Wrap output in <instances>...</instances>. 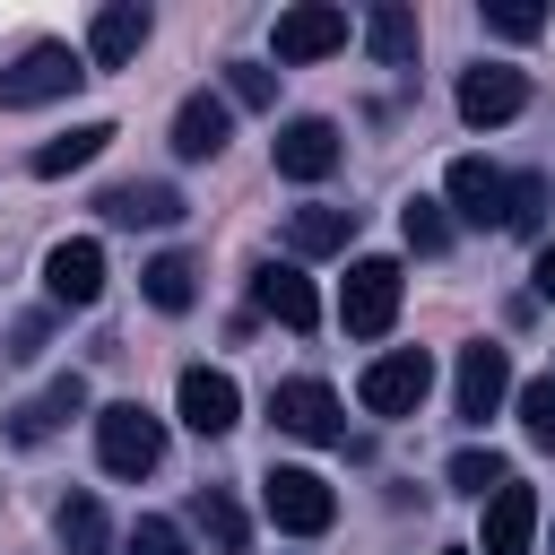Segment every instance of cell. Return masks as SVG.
Instances as JSON below:
<instances>
[{"instance_id":"obj_8","label":"cell","mask_w":555,"mask_h":555,"mask_svg":"<svg viewBox=\"0 0 555 555\" xmlns=\"http://www.w3.org/2000/svg\"><path fill=\"white\" fill-rule=\"evenodd\" d=\"M503 399H512V356H503L494 338H468V347H460V382H451V408H460L468 425H486Z\"/></svg>"},{"instance_id":"obj_31","label":"cell","mask_w":555,"mask_h":555,"mask_svg":"<svg viewBox=\"0 0 555 555\" xmlns=\"http://www.w3.org/2000/svg\"><path fill=\"white\" fill-rule=\"evenodd\" d=\"M538 217H546V182L512 173V234H538Z\"/></svg>"},{"instance_id":"obj_7","label":"cell","mask_w":555,"mask_h":555,"mask_svg":"<svg viewBox=\"0 0 555 555\" xmlns=\"http://www.w3.org/2000/svg\"><path fill=\"white\" fill-rule=\"evenodd\" d=\"M338 321L356 338H382L399 321V260H356L347 269V295H338Z\"/></svg>"},{"instance_id":"obj_21","label":"cell","mask_w":555,"mask_h":555,"mask_svg":"<svg viewBox=\"0 0 555 555\" xmlns=\"http://www.w3.org/2000/svg\"><path fill=\"white\" fill-rule=\"evenodd\" d=\"M191 529H199L217 555H243V546H251V520H243V503H234L225 486H199V494H191Z\"/></svg>"},{"instance_id":"obj_19","label":"cell","mask_w":555,"mask_h":555,"mask_svg":"<svg viewBox=\"0 0 555 555\" xmlns=\"http://www.w3.org/2000/svg\"><path fill=\"white\" fill-rule=\"evenodd\" d=\"M95 208H104L113 225H173V217H182V191H173V182H113Z\"/></svg>"},{"instance_id":"obj_6","label":"cell","mask_w":555,"mask_h":555,"mask_svg":"<svg viewBox=\"0 0 555 555\" xmlns=\"http://www.w3.org/2000/svg\"><path fill=\"white\" fill-rule=\"evenodd\" d=\"M269 416H278V434H295V442H347L338 390H330V382H312V373L278 382V390H269Z\"/></svg>"},{"instance_id":"obj_13","label":"cell","mask_w":555,"mask_h":555,"mask_svg":"<svg viewBox=\"0 0 555 555\" xmlns=\"http://www.w3.org/2000/svg\"><path fill=\"white\" fill-rule=\"evenodd\" d=\"M520 104H529V78L503 69V61H477V69L460 78V121H477V130H486V121H512Z\"/></svg>"},{"instance_id":"obj_24","label":"cell","mask_w":555,"mask_h":555,"mask_svg":"<svg viewBox=\"0 0 555 555\" xmlns=\"http://www.w3.org/2000/svg\"><path fill=\"white\" fill-rule=\"evenodd\" d=\"M347 234H356V208H295L286 217L295 251H347Z\"/></svg>"},{"instance_id":"obj_29","label":"cell","mask_w":555,"mask_h":555,"mask_svg":"<svg viewBox=\"0 0 555 555\" xmlns=\"http://www.w3.org/2000/svg\"><path fill=\"white\" fill-rule=\"evenodd\" d=\"M486 26L512 35V43H529V35H546V9L538 0H486Z\"/></svg>"},{"instance_id":"obj_3","label":"cell","mask_w":555,"mask_h":555,"mask_svg":"<svg viewBox=\"0 0 555 555\" xmlns=\"http://www.w3.org/2000/svg\"><path fill=\"white\" fill-rule=\"evenodd\" d=\"M260 512H269L286 538H321V529L338 520V494H330L312 468H269V477H260Z\"/></svg>"},{"instance_id":"obj_16","label":"cell","mask_w":555,"mask_h":555,"mask_svg":"<svg viewBox=\"0 0 555 555\" xmlns=\"http://www.w3.org/2000/svg\"><path fill=\"white\" fill-rule=\"evenodd\" d=\"M529 538H538V494L512 477V486L486 494V538H477V555H529Z\"/></svg>"},{"instance_id":"obj_27","label":"cell","mask_w":555,"mask_h":555,"mask_svg":"<svg viewBox=\"0 0 555 555\" xmlns=\"http://www.w3.org/2000/svg\"><path fill=\"white\" fill-rule=\"evenodd\" d=\"M520 434H529L538 451H555V373L520 382Z\"/></svg>"},{"instance_id":"obj_28","label":"cell","mask_w":555,"mask_h":555,"mask_svg":"<svg viewBox=\"0 0 555 555\" xmlns=\"http://www.w3.org/2000/svg\"><path fill=\"white\" fill-rule=\"evenodd\" d=\"M399 234H408V251H442V243H451L442 199H408V208H399Z\"/></svg>"},{"instance_id":"obj_1","label":"cell","mask_w":555,"mask_h":555,"mask_svg":"<svg viewBox=\"0 0 555 555\" xmlns=\"http://www.w3.org/2000/svg\"><path fill=\"white\" fill-rule=\"evenodd\" d=\"M87 78V52L69 43H26L17 61H0V113H26V104H52Z\"/></svg>"},{"instance_id":"obj_11","label":"cell","mask_w":555,"mask_h":555,"mask_svg":"<svg viewBox=\"0 0 555 555\" xmlns=\"http://www.w3.org/2000/svg\"><path fill=\"white\" fill-rule=\"evenodd\" d=\"M338 156H347V139H338V121H321V113H304V121L278 130V173H286V182H321Z\"/></svg>"},{"instance_id":"obj_5","label":"cell","mask_w":555,"mask_h":555,"mask_svg":"<svg viewBox=\"0 0 555 555\" xmlns=\"http://www.w3.org/2000/svg\"><path fill=\"white\" fill-rule=\"evenodd\" d=\"M442 208H451L460 225H512V173H494L486 156H451Z\"/></svg>"},{"instance_id":"obj_4","label":"cell","mask_w":555,"mask_h":555,"mask_svg":"<svg viewBox=\"0 0 555 555\" xmlns=\"http://www.w3.org/2000/svg\"><path fill=\"white\" fill-rule=\"evenodd\" d=\"M356 390H364V408H373V416H416V408H425V390H434V356H425V347H390V356H373V364H364V382H356Z\"/></svg>"},{"instance_id":"obj_23","label":"cell","mask_w":555,"mask_h":555,"mask_svg":"<svg viewBox=\"0 0 555 555\" xmlns=\"http://www.w3.org/2000/svg\"><path fill=\"white\" fill-rule=\"evenodd\" d=\"M52 529H61V555H113V520H104L95 494H69Z\"/></svg>"},{"instance_id":"obj_17","label":"cell","mask_w":555,"mask_h":555,"mask_svg":"<svg viewBox=\"0 0 555 555\" xmlns=\"http://www.w3.org/2000/svg\"><path fill=\"white\" fill-rule=\"evenodd\" d=\"M139 43H147V9L139 0H104L95 26H87V69H121V61H139Z\"/></svg>"},{"instance_id":"obj_9","label":"cell","mask_w":555,"mask_h":555,"mask_svg":"<svg viewBox=\"0 0 555 555\" xmlns=\"http://www.w3.org/2000/svg\"><path fill=\"white\" fill-rule=\"evenodd\" d=\"M347 43V9L338 0H295L278 9V61H330Z\"/></svg>"},{"instance_id":"obj_22","label":"cell","mask_w":555,"mask_h":555,"mask_svg":"<svg viewBox=\"0 0 555 555\" xmlns=\"http://www.w3.org/2000/svg\"><path fill=\"white\" fill-rule=\"evenodd\" d=\"M364 43H373V61L408 69V61H416V9H399V0H373V9H364Z\"/></svg>"},{"instance_id":"obj_34","label":"cell","mask_w":555,"mask_h":555,"mask_svg":"<svg viewBox=\"0 0 555 555\" xmlns=\"http://www.w3.org/2000/svg\"><path fill=\"white\" fill-rule=\"evenodd\" d=\"M442 555H468V546H442Z\"/></svg>"},{"instance_id":"obj_12","label":"cell","mask_w":555,"mask_h":555,"mask_svg":"<svg viewBox=\"0 0 555 555\" xmlns=\"http://www.w3.org/2000/svg\"><path fill=\"white\" fill-rule=\"evenodd\" d=\"M251 304H260L269 321H286V330H312V321H321V295H312V278H304L295 260H260V269H251Z\"/></svg>"},{"instance_id":"obj_26","label":"cell","mask_w":555,"mask_h":555,"mask_svg":"<svg viewBox=\"0 0 555 555\" xmlns=\"http://www.w3.org/2000/svg\"><path fill=\"white\" fill-rule=\"evenodd\" d=\"M451 486H460V494H477V503H486V494H494V486H512V468H503V460H494V451H477V442H468V451H451Z\"/></svg>"},{"instance_id":"obj_25","label":"cell","mask_w":555,"mask_h":555,"mask_svg":"<svg viewBox=\"0 0 555 555\" xmlns=\"http://www.w3.org/2000/svg\"><path fill=\"white\" fill-rule=\"evenodd\" d=\"M139 278H147V304H156V312H191V295H199V286H191L199 269H191L182 251H156V260H147Z\"/></svg>"},{"instance_id":"obj_20","label":"cell","mask_w":555,"mask_h":555,"mask_svg":"<svg viewBox=\"0 0 555 555\" xmlns=\"http://www.w3.org/2000/svg\"><path fill=\"white\" fill-rule=\"evenodd\" d=\"M104 147H113V121H78V130H61V139H43V147H35L26 165H35L43 182H61V173H78V165H95Z\"/></svg>"},{"instance_id":"obj_15","label":"cell","mask_w":555,"mask_h":555,"mask_svg":"<svg viewBox=\"0 0 555 555\" xmlns=\"http://www.w3.org/2000/svg\"><path fill=\"white\" fill-rule=\"evenodd\" d=\"M78 408H87V382H78V373H61V382H43L26 408H9V442H26V451H35V442H52Z\"/></svg>"},{"instance_id":"obj_32","label":"cell","mask_w":555,"mask_h":555,"mask_svg":"<svg viewBox=\"0 0 555 555\" xmlns=\"http://www.w3.org/2000/svg\"><path fill=\"white\" fill-rule=\"evenodd\" d=\"M121 555H182V529H173V520H139Z\"/></svg>"},{"instance_id":"obj_30","label":"cell","mask_w":555,"mask_h":555,"mask_svg":"<svg viewBox=\"0 0 555 555\" xmlns=\"http://www.w3.org/2000/svg\"><path fill=\"white\" fill-rule=\"evenodd\" d=\"M225 104H251V113H260V104H278V78H269L260 61H234V69H225Z\"/></svg>"},{"instance_id":"obj_2","label":"cell","mask_w":555,"mask_h":555,"mask_svg":"<svg viewBox=\"0 0 555 555\" xmlns=\"http://www.w3.org/2000/svg\"><path fill=\"white\" fill-rule=\"evenodd\" d=\"M95 460H104L113 477H147V468L165 460V425H156L139 399H113V408H95Z\"/></svg>"},{"instance_id":"obj_10","label":"cell","mask_w":555,"mask_h":555,"mask_svg":"<svg viewBox=\"0 0 555 555\" xmlns=\"http://www.w3.org/2000/svg\"><path fill=\"white\" fill-rule=\"evenodd\" d=\"M182 425L191 434H234V416H243V390H234V373H217V364H182Z\"/></svg>"},{"instance_id":"obj_14","label":"cell","mask_w":555,"mask_h":555,"mask_svg":"<svg viewBox=\"0 0 555 555\" xmlns=\"http://www.w3.org/2000/svg\"><path fill=\"white\" fill-rule=\"evenodd\" d=\"M225 139H234V104H225V95H208V87H199V95H182V113H173V156H182V165H208Z\"/></svg>"},{"instance_id":"obj_18","label":"cell","mask_w":555,"mask_h":555,"mask_svg":"<svg viewBox=\"0 0 555 555\" xmlns=\"http://www.w3.org/2000/svg\"><path fill=\"white\" fill-rule=\"evenodd\" d=\"M43 286H52V304H95L104 295V243H52L43 251Z\"/></svg>"},{"instance_id":"obj_33","label":"cell","mask_w":555,"mask_h":555,"mask_svg":"<svg viewBox=\"0 0 555 555\" xmlns=\"http://www.w3.org/2000/svg\"><path fill=\"white\" fill-rule=\"evenodd\" d=\"M529 278H538V295H546V304H555V243H546V251H538V269H529Z\"/></svg>"}]
</instances>
